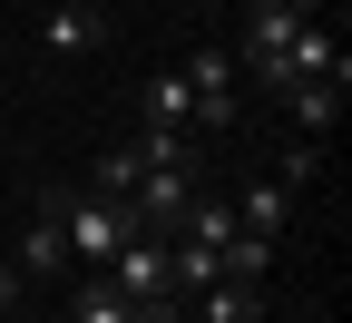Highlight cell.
Masks as SVG:
<instances>
[{
  "label": "cell",
  "mask_w": 352,
  "mask_h": 323,
  "mask_svg": "<svg viewBox=\"0 0 352 323\" xmlns=\"http://www.w3.org/2000/svg\"><path fill=\"white\" fill-rule=\"evenodd\" d=\"M138 127H176V137H196V88H186V69H157V79L138 88Z\"/></svg>",
  "instance_id": "cell-8"
},
{
  "label": "cell",
  "mask_w": 352,
  "mask_h": 323,
  "mask_svg": "<svg viewBox=\"0 0 352 323\" xmlns=\"http://www.w3.org/2000/svg\"><path fill=\"white\" fill-rule=\"evenodd\" d=\"M10 264H20V284H59V274H69V236H59L50 206L20 225V255H10Z\"/></svg>",
  "instance_id": "cell-7"
},
{
  "label": "cell",
  "mask_w": 352,
  "mask_h": 323,
  "mask_svg": "<svg viewBox=\"0 0 352 323\" xmlns=\"http://www.w3.org/2000/svg\"><path fill=\"white\" fill-rule=\"evenodd\" d=\"M138 167H147L138 137H127V147H98V176H88V187H98V196H127V187H138Z\"/></svg>",
  "instance_id": "cell-11"
},
{
  "label": "cell",
  "mask_w": 352,
  "mask_h": 323,
  "mask_svg": "<svg viewBox=\"0 0 352 323\" xmlns=\"http://www.w3.org/2000/svg\"><path fill=\"white\" fill-rule=\"evenodd\" d=\"M50 216H59V236H69V264H108L127 236H138L127 196H98V187H78V196H50Z\"/></svg>",
  "instance_id": "cell-1"
},
{
  "label": "cell",
  "mask_w": 352,
  "mask_h": 323,
  "mask_svg": "<svg viewBox=\"0 0 352 323\" xmlns=\"http://www.w3.org/2000/svg\"><path fill=\"white\" fill-rule=\"evenodd\" d=\"M186 196H196V147H176V157L138 167V187H127V216H138L147 236H176V216H186Z\"/></svg>",
  "instance_id": "cell-2"
},
{
  "label": "cell",
  "mask_w": 352,
  "mask_h": 323,
  "mask_svg": "<svg viewBox=\"0 0 352 323\" xmlns=\"http://www.w3.org/2000/svg\"><path fill=\"white\" fill-rule=\"evenodd\" d=\"M186 304H196V323H254L264 313V284H226V274H215V284L186 294Z\"/></svg>",
  "instance_id": "cell-9"
},
{
  "label": "cell",
  "mask_w": 352,
  "mask_h": 323,
  "mask_svg": "<svg viewBox=\"0 0 352 323\" xmlns=\"http://www.w3.org/2000/svg\"><path fill=\"white\" fill-rule=\"evenodd\" d=\"M98 274H108L127 304H166V294H176V284H166V236H147V225H138V236H127Z\"/></svg>",
  "instance_id": "cell-3"
},
{
  "label": "cell",
  "mask_w": 352,
  "mask_h": 323,
  "mask_svg": "<svg viewBox=\"0 0 352 323\" xmlns=\"http://www.w3.org/2000/svg\"><path fill=\"white\" fill-rule=\"evenodd\" d=\"M98 39H108V10H98V0H59L50 20H39V50H50V59H88Z\"/></svg>",
  "instance_id": "cell-6"
},
{
  "label": "cell",
  "mask_w": 352,
  "mask_h": 323,
  "mask_svg": "<svg viewBox=\"0 0 352 323\" xmlns=\"http://www.w3.org/2000/svg\"><path fill=\"white\" fill-rule=\"evenodd\" d=\"M20 304V264H0V313H10Z\"/></svg>",
  "instance_id": "cell-13"
},
{
  "label": "cell",
  "mask_w": 352,
  "mask_h": 323,
  "mask_svg": "<svg viewBox=\"0 0 352 323\" xmlns=\"http://www.w3.org/2000/svg\"><path fill=\"white\" fill-rule=\"evenodd\" d=\"M69 323H127V294L108 284V274H98V264H88V274H78V284H69Z\"/></svg>",
  "instance_id": "cell-10"
},
{
  "label": "cell",
  "mask_w": 352,
  "mask_h": 323,
  "mask_svg": "<svg viewBox=\"0 0 352 323\" xmlns=\"http://www.w3.org/2000/svg\"><path fill=\"white\" fill-rule=\"evenodd\" d=\"M314 167H323V137H284V147H274V176H284V187H314Z\"/></svg>",
  "instance_id": "cell-12"
},
{
  "label": "cell",
  "mask_w": 352,
  "mask_h": 323,
  "mask_svg": "<svg viewBox=\"0 0 352 323\" xmlns=\"http://www.w3.org/2000/svg\"><path fill=\"white\" fill-rule=\"evenodd\" d=\"M284 10H303V20H314V10H323V0H284Z\"/></svg>",
  "instance_id": "cell-14"
},
{
  "label": "cell",
  "mask_w": 352,
  "mask_h": 323,
  "mask_svg": "<svg viewBox=\"0 0 352 323\" xmlns=\"http://www.w3.org/2000/svg\"><path fill=\"white\" fill-rule=\"evenodd\" d=\"M294 196H303V187H284L274 167H264V176H245V196H235V236H264V245H284V225H294Z\"/></svg>",
  "instance_id": "cell-4"
},
{
  "label": "cell",
  "mask_w": 352,
  "mask_h": 323,
  "mask_svg": "<svg viewBox=\"0 0 352 323\" xmlns=\"http://www.w3.org/2000/svg\"><path fill=\"white\" fill-rule=\"evenodd\" d=\"M342 79H352V59L323 69V79H294L284 98H274V108L294 118V137H333V118H342Z\"/></svg>",
  "instance_id": "cell-5"
}]
</instances>
